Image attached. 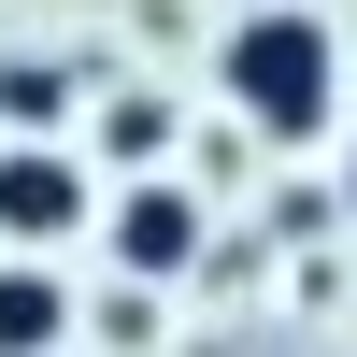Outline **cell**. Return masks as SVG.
Masks as SVG:
<instances>
[{
    "label": "cell",
    "instance_id": "2",
    "mask_svg": "<svg viewBox=\"0 0 357 357\" xmlns=\"http://www.w3.org/2000/svg\"><path fill=\"white\" fill-rule=\"evenodd\" d=\"M100 243L129 286H172L186 257H215V215H200V186H172V172H129V186H100Z\"/></svg>",
    "mask_w": 357,
    "mask_h": 357
},
{
    "label": "cell",
    "instance_id": "1",
    "mask_svg": "<svg viewBox=\"0 0 357 357\" xmlns=\"http://www.w3.org/2000/svg\"><path fill=\"white\" fill-rule=\"evenodd\" d=\"M215 86H229V129H257V143H329V114H343V29L301 15V0L229 15Z\"/></svg>",
    "mask_w": 357,
    "mask_h": 357
},
{
    "label": "cell",
    "instance_id": "3",
    "mask_svg": "<svg viewBox=\"0 0 357 357\" xmlns=\"http://www.w3.org/2000/svg\"><path fill=\"white\" fill-rule=\"evenodd\" d=\"M100 215V172L72 143H0V257H43Z\"/></svg>",
    "mask_w": 357,
    "mask_h": 357
},
{
    "label": "cell",
    "instance_id": "5",
    "mask_svg": "<svg viewBox=\"0 0 357 357\" xmlns=\"http://www.w3.org/2000/svg\"><path fill=\"white\" fill-rule=\"evenodd\" d=\"M57 114H72V72L57 57H15L0 72V143H57Z\"/></svg>",
    "mask_w": 357,
    "mask_h": 357
},
{
    "label": "cell",
    "instance_id": "4",
    "mask_svg": "<svg viewBox=\"0 0 357 357\" xmlns=\"http://www.w3.org/2000/svg\"><path fill=\"white\" fill-rule=\"evenodd\" d=\"M72 343V286L43 257H0V357H57Z\"/></svg>",
    "mask_w": 357,
    "mask_h": 357
},
{
    "label": "cell",
    "instance_id": "6",
    "mask_svg": "<svg viewBox=\"0 0 357 357\" xmlns=\"http://www.w3.org/2000/svg\"><path fill=\"white\" fill-rule=\"evenodd\" d=\"M100 143H114V158H158V143H172V100L114 86V100H100Z\"/></svg>",
    "mask_w": 357,
    "mask_h": 357
},
{
    "label": "cell",
    "instance_id": "7",
    "mask_svg": "<svg viewBox=\"0 0 357 357\" xmlns=\"http://www.w3.org/2000/svg\"><path fill=\"white\" fill-rule=\"evenodd\" d=\"M343 200H357V143H343Z\"/></svg>",
    "mask_w": 357,
    "mask_h": 357
}]
</instances>
